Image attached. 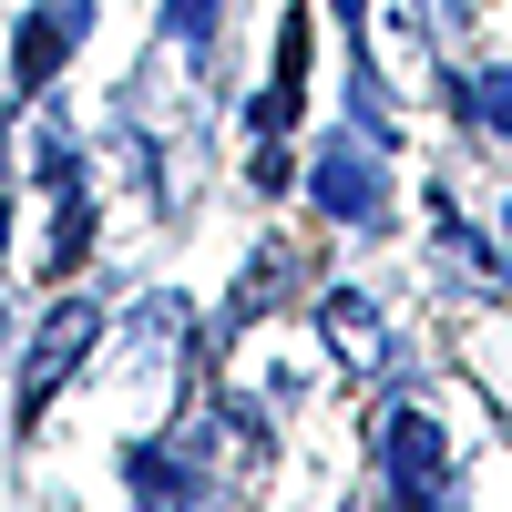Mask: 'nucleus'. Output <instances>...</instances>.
<instances>
[{"label": "nucleus", "mask_w": 512, "mask_h": 512, "mask_svg": "<svg viewBox=\"0 0 512 512\" xmlns=\"http://www.w3.org/2000/svg\"><path fill=\"white\" fill-rule=\"evenodd\" d=\"M379 482H390L400 502L451 492V431L431 410H390V420H379Z\"/></svg>", "instance_id": "f257e3e1"}, {"label": "nucleus", "mask_w": 512, "mask_h": 512, "mask_svg": "<svg viewBox=\"0 0 512 512\" xmlns=\"http://www.w3.org/2000/svg\"><path fill=\"white\" fill-rule=\"evenodd\" d=\"M164 21H175V41H205L216 31V0H164Z\"/></svg>", "instance_id": "6e6552de"}, {"label": "nucleus", "mask_w": 512, "mask_h": 512, "mask_svg": "<svg viewBox=\"0 0 512 512\" xmlns=\"http://www.w3.org/2000/svg\"><path fill=\"white\" fill-rule=\"evenodd\" d=\"M472 123H482V134H512V72H482L472 82Z\"/></svg>", "instance_id": "0eeeda50"}, {"label": "nucleus", "mask_w": 512, "mask_h": 512, "mask_svg": "<svg viewBox=\"0 0 512 512\" xmlns=\"http://www.w3.org/2000/svg\"><path fill=\"white\" fill-rule=\"evenodd\" d=\"M318 338L338 349V369H359V379L390 359V318H379L359 287H328V297H318Z\"/></svg>", "instance_id": "20e7f679"}, {"label": "nucleus", "mask_w": 512, "mask_h": 512, "mask_svg": "<svg viewBox=\"0 0 512 512\" xmlns=\"http://www.w3.org/2000/svg\"><path fill=\"white\" fill-rule=\"evenodd\" d=\"M123 482H134L144 502H195V492H205L195 451H164V441H134V451H123Z\"/></svg>", "instance_id": "423d86ee"}, {"label": "nucleus", "mask_w": 512, "mask_h": 512, "mask_svg": "<svg viewBox=\"0 0 512 512\" xmlns=\"http://www.w3.org/2000/svg\"><path fill=\"white\" fill-rule=\"evenodd\" d=\"M82 41V0H41V11L21 21V52H11V82L21 93H41V82L62 72V52Z\"/></svg>", "instance_id": "39448f33"}, {"label": "nucleus", "mask_w": 512, "mask_h": 512, "mask_svg": "<svg viewBox=\"0 0 512 512\" xmlns=\"http://www.w3.org/2000/svg\"><path fill=\"white\" fill-rule=\"evenodd\" d=\"M308 185H318V205L338 226H379L390 216V195H379V154L369 144H328L318 164H308Z\"/></svg>", "instance_id": "7ed1b4c3"}, {"label": "nucleus", "mask_w": 512, "mask_h": 512, "mask_svg": "<svg viewBox=\"0 0 512 512\" xmlns=\"http://www.w3.org/2000/svg\"><path fill=\"white\" fill-rule=\"evenodd\" d=\"M93 338H103V318L82 308V297H62L52 308V328L31 338V359H21V431H41V410H52V390L93 359Z\"/></svg>", "instance_id": "f03ea898"}]
</instances>
